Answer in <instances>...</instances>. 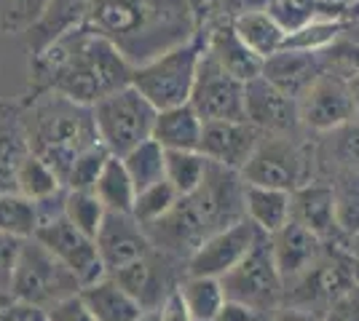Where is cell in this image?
<instances>
[{
    "instance_id": "1",
    "label": "cell",
    "mask_w": 359,
    "mask_h": 321,
    "mask_svg": "<svg viewBox=\"0 0 359 321\" xmlns=\"http://www.w3.org/2000/svg\"><path fill=\"white\" fill-rule=\"evenodd\" d=\"M132 73L135 64L89 24L32 54L35 92H57L89 107L132 86Z\"/></svg>"
},
{
    "instance_id": "2",
    "label": "cell",
    "mask_w": 359,
    "mask_h": 321,
    "mask_svg": "<svg viewBox=\"0 0 359 321\" xmlns=\"http://www.w3.org/2000/svg\"><path fill=\"white\" fill-rule=\"evenodd\" d=\"M89 27L137 67L198 38L201 14L191 0H91Z\"/></svg>"
},
{
    "instance_id": "3",
    "label": "cell",
    "mask_w": 359,
    "mask_h": 321,
    "mask_svg": "<svg viewBox=\"0 0 359 321\" xmlns=\"http://www.w3.org/2000/svg\"><path fill=\"white\" fill-rule=\"evenodd\" d=\"M22 123L32 155L51 166L62 185L67 183L75 158L100 142L91 107L57 92H35L22 107Z\"/></svg>"
},
{
    "instance_id": "4",
    "label": "cell",
    "mask_w": 359,
    "mask_h": 321,
    "mask_svg": "<svg viewBox=\"0 0 359 321\" xmlns=\"http://www.w3.org/2000/svg\"><path fill=\"white\" fill-rule=\"evenodd\" d=\"M201 54H204V35L137 64L132 73V86L156 110L188 105L194 94Z\"/></svg>"
},
{
    "instance_id": "5",
    "label": "cell",
    "mask_w": 359,
    "mask_h": 321,
    "mask_svg": "<svg viewBox=\"0 0 359 321\" xmlns=\"http://www.w3.org/2000/svg\"><path fill=\"white\" fill-rule=\"evenodd\" d=\"M81 290L83 284L78 281V276L48 246L41 244L35 236L25 238L14 268V278H11V292L19 303L38 311H48Z\"/></svg>"
},
{
    "instance_id": "6",
    "label": "cell",
    "mask_w": 359,
    "mask_h": 321,
    "mask_svg": "<svg viewBox=\"0 0 359 321\" xmlns=\"http://www.w3.org/2000/svg\"><path fill=\"white\" fill-rule=\"evenodd\" d=\"M97 137L110 155L123 158L153 137L158 110L150 105L135 86H123L91 107Z\"/></svg>"
},
{
    "instance_id": "7",
    "label": "cell",
    "mask_w": 359,
    "mask_h": 321,
    "mask_svg": "<svg viewBox=\"0 0 359 321\" xmlns=\"http://www.w3.org/2000/svg\"><path fill=\"white\" fill-rule=\"evenodd\" d=\"M220 284L228 300L250 306L266 319L285 306V278L276 268L269 236H263L228 273L220 276Z\"/></svg>"
},
{
    "instance_id": "8",
    "label": "cell",
    "mask_w": 359,
    "mask_h": 321,
    "mask_svg": "<svg viewBox=\"0 0 359 321\" xmlns=\"http://www.w3.org/2000/svg\"><path fill=\"white\" fill-rule=\"evenodd\" d=\"M359 287V265L341 241H330L319 260L285 287V303L325 313L338 297Z\"/></svg>"
},
{
    "instance_id": "9",
    "label": "cell",
    "mask_w": 359,
    "mask_h": 321,
    "mask_svg": "<svg viewBox=\"0 0 359 321\" xmlns=\"http://www.w3.org/2000/svg\"><path fill=\"white\" fill-rule=\"evenodd\" d=\"M247 185H263L276 190H298L309 183V158L290 134H263L252 158L241 169Z\"/></svg>"
},
{
    "instance_id": "10",
    "label": "cell",
    "mask_w": 359,
    "mask_h": 321,
    "mask_svg": "<svg viewBox=\"0 0 359 321\" xmlns=\"http://www.w3.org/2000/svg\"><path fill=\"white\" fill-rule=\"evenodd\" d=\"M198 214L204 217L210 236L247 217V180L236 169L212 164L207 177L191 193Z\"/></svg>"
},
{
    "instance_id": "11",
    "label": "cell",
    "mask_w": 359,
    "mask_h": 321,
    "mask_svg": "<svg viewBox=\"0 0 359 321\" xmlns=\"http://www.w3.org/2000/svg\"><path fill=\"white\" fill-rule=\"evenodd\" d=\"M300 126L309 131H338L357 123V107L348 78L322 73L314 83L298 97Z\"/></svg>"
},
{
    "instance_id": "12",
    "label": "cell",
    "mask_w": 359,
    "mask_h": 321,
    "mask_svg": "<svg viewBox=\"0 0 359 321\" xmlns=\"http://www.w3.org/2000/svg\"><path fill=\"white\" fill-rule=\"evenodd\" d=\"M244 80L233 78L204 51L196 73L191 107L201 121H247L244 113Z\"/></svg>"
},
{
    "instance_id": "13",
    "label": "cell",
    "mask_w": 359,
    "mask_h": 321,
    "mask_svg": "<svg viewBox=\"0 0 359 321\" xmlns=\"http://www.w3.org/2000/svg\"><path fill=\"white\" fill-rule=\"evenodd\" d=\"M110 276H116L145 311H158L169 300V294L177 292V284L185 276V262L175 260L153 246V252L142 260L132 262Z\"/></svg>"
},
{
    "instance_id": "14",
    "label": "cell",
    "mask_w": 359,
    "mask_h": 321,
    "mask_svg": "<svg viewBox=\"0 0 359 321\" xmlns=\"http://www.w3.org/2000/svg\"><path fill=\"white\" fill-rule=\"evenodd\" d=\"M35 238L48 246L78 276V281L83 287L107 276L102 257H100V249H97V241L91 236H86L81 228H75L65 214L43 220L38 233H35Z\"/></svg>"
},
{
    "instance_id": "15",
    "label": "cell",
    "mask_w": 359,
    "mask_h": 321,
    "mask_svg": "<svg viewBox=\"0 0 359 321\" xmlns=\"http://www.w3.org/2000/svg\"><path fill=\"white\" fill-rule=\"evenodd\" d=\"M263 236H266V233L257 228L250 217H244L239 222H233V225H228V228L212 233L210 238L185 260V273L220 278V276L228 273Z\"/></svg>"
},
{
    "instance_id": "16",
    "label": "cell",
    "mask_w": 359,
    "mask_h": 321,
    "mask_svg": "<svg viewBox=\"0 0 359 321\" xmlns=\"http://www.w3.org/2000/svg\"><path fill=\"white\" fill-rule=\"evenodd\" d=\"M94 241L107 273H116L153 252L148 230L132 212H107Z\"/></svg>"
},
{
    "instance_id": "17",
    "label": "cell",
    "mask_w": 359,
    "mask_h": 321,
    "mask_svg": "<svg viewBox=\"0 0 359 321\" xmlns=\"http://www.w3.org/2000/svg\"><path fill=\"white\" fill-rule=\"evenodd\" d=\"M244 113L247 121L263 134H292L300 126L298 99L273 86L269 78L257 76L244 86Z\"/></svg>"
},
{
    "instance_id": "18",
    "label": "cell",
    "mask_w": 359,
    "mask_h": 321,
    "mask_svg": "<svg viewBox=\"0 0 359 321\" xmlns=\"http://www.w3.org/2000/svg\"><path fill=\"white\" fill-rule=\"evenodd\" d=\"M260 137H263V131L250 121H207L198 150L207 155L212 164L241 171L247 166V161L252 158Z\"/></svg>"
},
{
    "instance_id": "19",
    "label": "cell",
    "mask_w": 359,
    "mask_h": 321,
    "mask_svg": "<svg viewBox=\"0 0 359 321\" xmlns=\"http://www.w3.org/2000/svg\"><path fill=\"white\" fill-rule=\"evenodd\" d=\"M269 241H271V249H273L276 268H279V273L285 278V287L290 281H295L298 276L306 273L319 260V255L325 252V246L330 244V241H322L309 228H303L295 220H290L276 233H271Z\"/></svg>"
},
{
    "instance_id": "20",
    "label": "cell",
    "mask_w": 359,
    "mask_h": 321,
    "mask_svg": "<svg viewBox=\"0 0 359 321\" xmlns=\"http://www.w3.org/2000/svg\"><path fill=\"white\" fill-rule=\"evenodd\" d=\"M201 35H204V51L233 78L247 83L252 78L263 76V62L266 59H260L252 48L241 41V35L236 32L231 19L215 22L207 27V32L201 30Z\"/></svg>"
},
{
    "instance_id": "21",
    "label": "cell",
    "mask_w": 359,
    "mask_h": 321,
    "mask_svg": "<svg viewBox=\"0 0 359 321\" xmlns=\"http://www.w3.org/2000/svg\"><path fill=\"white\" fill-rule=\"evenodd\" d=\"M292 220L316 233L322 241H341L335 217V187L322 183H306L292 190Z\"/></svg>"
},
{
    "instance_id": "22",
    "label": "cell",
    "mask_w": 359,
    "mask_h": 321,
    "mask_svg": "<svg viewBox=\"0 0 359 321\" xmlns=\"http://www.w3.org/2000/svg\"><path fill=\"white\" fill-rule=\"evenodd\" d=\"M327 73L322 51H300V48H282L273 57L263 62V78H269L273 86L298 99L316 78Z\"/></svg>"
},
{
    "instance_id": "23",
    "label": "cell",
    "mask_w": 359,
    "mask_h": 321,
    "mask_svg": "<svg viewBox=\"0 0 359 321\" xmlns=\"http://www.w3.org/2000/svg\"><path fill=\"white\" fill-rule=\"evenodd\" d=\"M81 297L97 321H137L145 313L135 294L110 273L86 284L81 290Z\"/></svg>"
},
{
    "instance_id": "24",
    "label": "cell",
    "mask_w": 359,
    "mask_h": 321,
    "mask_svg": "<svg viewBox=\"0 0 359 321\" xmlns=\"http://www.w3.org/2000/svg\"><path fill=\"white\" fill-rule=\"evenodd\" d=\"M89 14H91V0H48V6H46V11L41 14V19L25 35L27 43H30V51L38 54L41 48L54 43L57 38L78 30L83 24H89Z\"/></svg>"
},
{
    "instance_id": "25",
    "label": "cell",
    "mask_w": 359,
    "mask_h": 321,
    "mask_svg": "<svg viewBox=\"0 0 359 321\" xmlns=\"http://www.w3.org/2000/svg\"><path fill=\"white\" fill-rule=\"evenodd\" d=\"M30 153L22 107L0 105V193L16 190V174Z\"/></svg>"
},
{
    "instance_id": "26",
    "label": "cell",
    "mask_w": 359,
    "mask_h": 321,
    "mask_svg": "<svg viewBox=\"0 0 359 321\" xmlns=\"http://www.w3.org/2000/svg\"><path fill=\"white\" fill-rule=\"evenodd\" d=\"M204 134V121L196 113L191 102L169 110H158L156 126H153V139L164 150H198Z\"/></svg>"
},
{
    "instance_id": "27",
    "label": "cell",
    "mask_w": 359,
    "mask_h": 321,
    "mask_svg": "<svg viewBox=\"0 0 359 321\" xmlns=\"http://www.w3.org/2000/svg\"><path fill=\"white\" fill-rule=\"evenodd\" d=\"M231 22L241 35V41L252 48L260 59H269L276 51H282L287 35H290L269 8H244L236 16H231Z\"/></svg>"
},
{
    "instance_id": "28",
    "label": "cell",
    "mask_w": 359,
    "mask_h": 321,
    "mask_svg": "<svg viewBox=\"0 0 359 321\" xmlns=\"http://www.w3.org/2000/svg\"><path fill=\"white\" fill-rule=\"evenodd\" d=\"M247 217L266 236L276 233L292 220V193L263 185H247Z\"/></svg>"
},
{
    "instance_id": "29",
    "label": "cell",
    "mask_w": 359,
    "mask_h": 321,
    "mask_svg": "<svg viewBox=\"0 0 359 321\" xmlns=\"http://www.w3.org/2000/svg\"><path fill=\"white\" fill-rule=\"evenodd\" d=\"M177 294L182 297V303H185L194 321H215V316L220 313V308L228 300L220 278H212V276L185 273L177 284Z\"/></svg>"
},
{
    "instance_id": "30",
    "label": "cell",
    "mask_w": 359,
    "mask_h": 321,
    "mask_svg": "<svg viewBox=\"0 0 359 321\" xmlns=\"http://www.w3.org/2000/svg\"><path fill=\"white\" fill-rule=\"evenodd\" d=\"M91 193L102 201L107 212H132L137 199V187L129 177V171L123 166V158L110 155L107 158L102 174L97 177V183L91 187Z\"/></svg>"
},
{
    "instance_id": "31",
    "label": "cell",
    "mask_w": 359,
    "mask_h": 321,
    "mask_svg": "<svg viewBox=\"0 0 359 321\" xmlns=\"http://www.w3.org/2000/svg\"><path fill=\"white\" fill-rule=\"evenodd\" d=\"M41 228V209L38 201L22 193H0V230L16 238H32Z\"/></svg>"
},
{
    "instance_id": "32",
    "label": "cell",
    "mask_w": 359,
    "mask_h": 321,
    "mask_svg": "<svg viewBox=\"0 0 359 321\" xmlns=\"http://www.w3.org/2000/svg\"><path fill=\"white\" fill-rule=\"evenodd\" d=\"M123 166H126L137 193H140V190H145L150 185L166 180V150L150 137L148 142H142L140 148H135L132 153L123 155Z\"/></svg>"
},
{
    "instance_id": "33",
    "label": "cell",
    "mask_w": 359,
    "mask_h": 321,
    "mask_svg": "<svg viewBox=\"0 0 359 321\" xmlns=\"http://www.w3.org/2000/svg\"><path fill=\"white\" fill-rule=\"evenodd\" d=\"M210 158L201 150H166V180L180 196H191L207 177Z\"/></svg>"
},
{
    "instance_id": "34",
    "label": "cell",
    "mask_w": 359,
    "mask_h": 321,
    "mask_svg": "<svg viewBox=\"0 0 359 321\" xmlns=\"http://www.w3.org/2000/svg\"><path fill=\"white\" fill-rule=\"evenodd\" d=\"M346 30V19L341 16H316L306 22L303 27L287 35L285 48H300V51H325V48Z\"/></svg>"
},
{
    "instance_id": "35",
    "label": "cell",
    "mask_w": 359,
    "mask_h": 321,
    "mask_svg": "<svg viewBox=\"0 0 359 321\" xmlns=\"http://www.w3.org/2000/svg\"><path fill=\"white\" fill-rule=\"evenodd\" d=\"M62 187L65 185L51 171V166H46L43 161L32 153L25 158V164H22L19 174H16V193H22V196H27L32 201L48 199V196L60 193Z\"/></svg>"
},
{
    "instance_id": "36",
    "label": "cell",
    "mask_w": 359,
    "mask_h": 321,
    "mask_svg": "<svg viewBox=\"0 0 359 321\" xmlns=\"http://www.w3.org/2000/svg\"><path fill=\"white\" fill-rule=\"evenodd\" d=\"M107 209L102 201L97 199L91 190H67L65 196V217L73 222L75 228H81L86 236H97V230L105 220Z\"/></svg>"
},
{
    "instance_id": "37",
    "label": "cell",
    "mask_w": 359,
    "mask_h": 321,
    "mask_svg": "<svg viewBox=\"0 0 359 321\" xmlns=\"http://www.w3.org/2000/svg\"><path fill=\"white\" fill-rule=\"evenodd\" d=\"M177 201H180V193L175 190V185L169 183V180H161V183L150 185V187L137 193L132 214H135L142 225H150V222L161 220Z\"/></svg>"
},
{
    "instance_id": "38",
    "label": "cell",
    "mask_w": 359,
    "mask_h": 321,
    "mask_svg": "<svg viewBox=\"0 0 359 321\" xmlns=\"http://www.w3.org/2000/svg\"><path fill=\"white\" fill-rule=\"evenodd\" d=\"M48 0H0V32L3 35H27L41 19Z\"/></svg>"
},
{
    "instance_id": "39",
    "label": "cell",
    "mask_w": 359,
    "mask_h": 321,
    "mask_svg": "<svg viewBox=\"0 0 359 321\" xmlns=\"http://www.w3.org/2000/svg\"><path fill=\"white\" fill-rule=\"evenodd\" d=\"M107 158H110V150H107L102 142L91 145L89 150H83V153L75 158L65 187H67V190H91L94 183H97V177L102 174Z\"/></svg>"
},
{
    "instance_id": "40",
    "label": "cell",
    "mask_w": 359,
    "mask_h": 321,
    "mask_svg": "<svg viewBox=\"0 0 359 321\" xmlns=\"http://www.w3.org/2000/svg\"><path fill=\"white\" fill-rule=\"evenodd\" d=\"M335 187V217L341 236H351L359 230V174H348Z\"/></svg>"
},
{
    "instance_id": "41",
    "label": "cell",
    "mask_w": 359,
    "mask_h": 321,
    "mask_svg": "<svg viewBox=\"0 0 359 321\" xmlns=\"http://www.w3.org/2000/svg\"><path fill=\"white\" fill-rule=\"evenodd\" d=\"M22 244H25V238H16V236H8L0 230V287H6V290H11V278H14Z\"/></svg>"
},
{
    "instance_id": "42",
    "label": "cell",
    "mask_w": 359,
    "mask_h": 321,
    "mask_svg": "<svg viewBox=\"0 0 359 321\" xmlns=\"http://www.w3.org/2000/svg\"><path fill=\"white\" fill-rule=\"evenodd\" d=\"M46 316H48V321H97L94 313L83 303L81 292L73 294V297H67V300H62V303H57V306H51L46 311Z\"/></svg>"
},
{
    "instance_id": "43",
    "label": "cell",
    "mask_w": 359,
    "mask_h": 321,
    "mask_svg": "<svg viewBox=\"0 0 359 321\" xmlns=\"http://www.w3.org/2000/svg\"><path fill=\"white\" fill-rule=\"evenodd\" d=\"M322 321H359V287L346 292L322 313Z\"/></svg>"
},
{
    "instance_id": "44",
    "label": "cell",
    "mask_w": 359,
    "mask_h": 321,
    "mask_svg": "<svg viewBox=\"0 0 359 321\" xmlns=\"http://www.w3.org/2000/svg\"><path fill=\"white\" fill-rule=\"evenodd\" d=\"M266 316H260L257 311L250 306H241L233 300H225V306L220 308V313L215 316V321H263Z\"/></svg>"
},
{
    "instance_id": "45",
    "label": "cell",
    "mask_w": 359,
    "mask_h": 321,
    "mask_svg": "<svg viewBox=\"0 0 359 321\" xmlns=\"http://www.w3.org/2000/svg\"><path fill=\"white\" fill-rule=\"evenodd\" d=\"M269 321H322V316L314 313V311H309V308L290 306V303H285V306H279L273 313H271Z\"/></svg>"
},
{
    "instance_id": "46",
    "label": "cell",
    "mask_w": 359,
    "mask_h": 321,
    "mask_svg": "<svg viewBox=\"0 0 359 321\" xmlns=\"http://www.w3.org/2000/svg\"><path fill=\"white\" fill-rule=\"evenodd\" d=\"M158 316H161V321H194L177 292H175V294H169V300L158 308Z\"/></svg>"
},
{
    "instance_id": "47",
    "label": "cell",
    "mask_w": 359,
    "mask_h": 321,
    "mask_svg": "<svg viewBox=\"0 0 359 321\" xmlns=\"http://www.w3.org/2000/svg\"><path fill=\"white\" fill-rule=\"evenodd\" d=\"M32 311L35 308L25 306V303H19V300H14L11 306L0 308V321H27L32 316Z\"/></svg>"
},
{
    "instance_id": "48",
    "label": "cell",
    "mask_w": 359,
    "mask_h": 321,
    "mask_svg": "<svg viewBox=\"0 0 359 321\" xmlns=\"http://www.w3.org/2000/svg\"><path fill=\"white\" fill-rule=\"evenodd\" d=\"M322 6H327L330 11H335L338 16H348V11H351V6H357L359 0H319Z\"/></svg>"
},
{
    "instance_id": "49",
    "label": "cell",
    "mask_w": 359,
    "mask_h": 321,
    "mask_svg": "<svg viewBox=\"0 0 359 321\" xmlns=\"http://www.w3.org/2000/svg\"><path fill=\"white\" fill-rule=\"evenodd\" d=\"M228 3H233V14L231 16H236L239 11H244V8H266L273 0H228Z\"/></svg>"
},
{
    "instance_id": "50",
    "label": "cell",
    "mask_w": 359,
    "mask_h": 321,
    "mask_svg": "<svg viewBox=\"0 0 359 321\" xmlns=\"http://www.w3.org/2000/svg\"><path fill=\"white\" fill-rule=\"evenodd\" d=\"M341 244H344V249L351 255V260L359 265V230L357 233H351V236H344V238H341Z\"/></svg>"
},
{
    "instance_id": "51",
    "label": "cell",
    "mask_w": 359,
    "mask_h": 321,
    "mask_svg": "<svg viewBox=\"0 0 359 321\" xmlns=\"http://www.w3.org/2000/svg\"><path fill=\"white\" fill-rule=\"evenodd\" d=\"M16 297H14V292L11 290H6V287H0V308H6V306H11Z\"/></svg>"
},
{
    "instance_id": "52",
    "label": "cell",
    "mask_w": 359,
    "mask_h": 321,
    "mask_svg": "<svg viewBox=\"0 0 359 321\" xmlns=\"http://www.w3.org/2000/svg\"><path fill=\"white\" fill-rule=\"evenodd\" d=\"M351 83V94H354V107H357V123H359V76L348 80Z\"/></svg>"
},
{
    "instance_id": "53",
    "label": "cell",
    "mask_w": 359,
    "mask_h": 321,
    "mask_svg": "<svg viewBox=\"0 0 359 321\" xmlns=\"http://www.w3.org/2000/svg\"><path fill=\"white\" fill-rule=\"evenodd\" d=\"M137 321H161V316H158V311H145Z\"/></svg>"
},
{
    "instance_id": "54",
    "label": "cell",
    "mask_w": 359,
    "mask_h": 321,
    "mask_svg": "<svg viewBox=\"0 0 359 321\" xmlns=\"http://www.w3.org/2000/svg\"><path fill=\"white\" fill-rule=\"evenodd\" d=\"M348 16H351L348 22H351V24H354V27L359 30V3H357V6H351V11H348Z\"/></svg>"
},
{
    "instance_id": "55",
    "label": "cell",
    "mask_w": 359,
    "mask_h": 321,
    "mask_svg": "<svg viewBox=\"0 0 359 321\" xmlns=\"http://www.w3.org/2000/svg\"><path fill=\"white\" fill-rule=\"evenodd\" d=\"M27 321H48V316H46V311H38V308H35V311H32V316Z\"/></svg>"
},
{
    "instance_id": "56",
    "label": "cell",
    "mask_w": 359,
    "mask_h": 321,
    "mask_svg": "<svg viewBox=\"0 0 359 321\" xmlns=\"http://www.w3.org/2000/svg\"><path fill=\"white\" fill-rule=\"evenodd\" d=\"M191 3L196 6V11H198V14H204V8H207V0H191Z\"/></svg>"
},
{
    "instance_id": "57",
    "label": "cell",
    "mask_w": 359,
    "mask_h": 321,
    "mask_svg": "<svg viewBox=\"0 0 359 321\" xmlns=\"http://www.w3.org/2000/svg\"><path fill=\"white\" fill-rule=\"evenodd\" d=\"M263 321H269V319H263Z\"/></svg>"
}]
</instances>
